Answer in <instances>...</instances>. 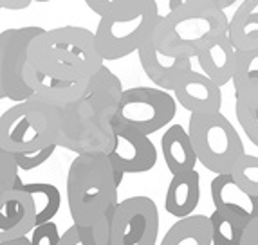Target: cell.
Returning <instances> with one entry per match:
<instances>
[{
  "label": "cell",
  "mask_w": 258,
  "mask_h": 245,
  "mask_svg": "<svg viewBox=\"0 0 258 245\" xmlns=\"http://www.w3.org/2000/svg\"><path fill=\"white\" fill-rule=\"evenodd\" d=\"M101 65L92 31L63 26L43 29L29 43L24 77L36 98L58 107L82 98Z\"/></svg>",
  "instance_id": "1"
},
{
  "label": "cell",
  "mask_w": 258,
  "mask_h": 245,
  "mask_svg": "<svg viewBox=\"0 0 258 245\" xmlns=\"http://www.w3.org/2000/svg\"><path fill=\"white\" fill-rule=\"evenodd\" d=\"M226 29L228 17L222 9L201 2H184L159 18L152 36L164 54L191 60L208 45L226 36Z\"/></svg>",
  "instance_id": "2"
},
{
  "label": "cell",
  "mask_w": 258,
  "mask_h": 245,
  "mask_svg": "<svg viewBox=\"0 0 258 245\" xmlns=\"http://www.w3.org/2000/svg\"><path fill=\"white\" fill-rule=\"evenodd\" d=\"M159 18L155 0H110L92 33L101 60H121L136 52Z\"/></svg>",
  "instance_id": "3"
},
{
  "label": "cell",
  "mask_w": 258,
  "mask_h": 245,
  "mask_svg": "<svg viewBox=\"0 0 258 245\" xmlns=\"http://www.w3.org/2000/svg\"><path fill=\"white\" fill-rule=\"evenodd\" d=\"M117 186L107 153H80L67 173V204L74 225H87L116 206Z\"/></svg>",
  "instance_id": "4"
},
{
  "label": "cell",
  "mask_w": 258,
  "mask_h": 245,
  "mask_svg": "<svg viewBox=\"0 0 258 245\" xmlns=\"http://www.w3.org/2000/svg\"><path fill=\"white\" fill-rule=\"evenodd\" d=\"M56 107L31 96L0 116V150L9 155L29 153L56 144Z\"/></svg>",
  "instance_id": "5"
},
{
  "label": "cell",
  "mask_w": 258,
  "mask_h": 245,
  "mask_svg": "<svg viewBox=\"0 0 258 245\" xmlns=\"http://www.w3.org/2000/svg\"><path fill=\"white\" fill-rule=\"evenodd\" d=\"M188 137L194 146L197 162L215 175L229 173L244 151V142L222 112L191 114Z\"/></svg>",
  "instance_id": "6"
},
{
  "label": "cell",
  "mask_w": 258,
  "mask_h": 245,
  "mask_svg": "<svg viewBox=\"0 0 258 245\" xmlns=\"http://www.w3.org/2000/svg\"><path fill=\"white\" fill-rule=\"evenodd\" d=\"M56 107V105H54ZM56 146L80 153H108L112 148V121L105 119L85 98L58 105Z\"/></svg>",
  "instance_id": "7"
},
{
  "label": "cell",
  "mask_w": 258,
  "mask_h": 245,
  "mask_svg": "<svg viewBox=\"0 0 258 245\" xmlns=\"http://www.w3.org/2000/svg\"><path fill=\"white\" fill-rule=\"evenodd\" d=\"M175 99L166 91L150 87H134L121 92L112 121L139 133L150 135L170 125V121L175 117Z\"/></svg>",
  "instance_id": "8"
},
{
  "label": "cell",
  "mask_w": 258,
  "mask_h": 245,
  "mask_svg": "<svg viewBox=\"0 0 258 245\" xmlns=\"http://www.w3.org/2000/svg\"><path fill=\"white\" fill-rule=\"evenodd\" d=\"M159 213L150 197H130L114 207L112 245H157Z\"/></svg>",
  "instance_id": "9"
},
{
  "label": "cell",
  "mask_w": 258,
  "mask_h": 245,
  "mask_svg": "<svg viewBox=\"0 0 258 245\" xmlns=\"http://www.w3.org/2000/svg\"><path fill=\"white\" fill-rule=\"evenodd\" d=\"M42 27H13L0 33V85L6 99L20 103L31 98L33 91L26 83V56L29 43L42 33Z\"/></svg>",
  "instance_id": "10"
},
{
  "label": "cell",
  "mask_w": 258,
  "mask_h": 245,
  "mask_svg": "<svg viewBox=\"0 0 258 245\" xmlns=\"http://www.w3.org/2000/svg\"><path fill=\"white\" fill-rule=\"evenodd\" d=\"M112 148L107 153L112 168L121 173L150 172L157 162V150L148 135L112 121Z\"/></svg>",
  "instance_id": "11"
},
{
  "label": "cell",
  "mask_w": 258,
  "mask_h": 245,
  "mask_svg": "<svg viewBox=\"0 0 258 245\" xmlns=\"http://www.w3.org/2000/svg\"><path fill=\"white\" fill-rule=\"evenodd\" d=\"M138 56L148 79L159 87L161 91L166 92L173 91L177 81L188 70H191V60L189 58L168 56L163 51H159V47L154 42L152 33L138 47Z\"/></svg>",
  "instance_id": "12"
},
{
  "label": "cell",
  "mask_w": 258,
  "mask_h": 245,
  "mask_svg": "<svg viewBox=\"0 0 258 245\" xmlns=\"http://www.w3.org/2000/svg\"><path fill=\"white\" fill-rule=\"evenodd\" d=\"M175 101L189 114H211L220 112L222 107V92L210 77L204 74L195 72L194 69L188 70L184 76L177 81Z\"/></svg>",
  "instance_id": "13"
},
{
  "label": "cell",
  "mask_w": 258,
  "mask_h": 245,
  "mask_svg": "<svg viewBox=\"0 0 258 245\" xmlns=\"http://www.w3.org/2000/svg\"><path fill=\"white\" fill-rule=\"evenodd\" d=\"M35 229V209L29 195L9 189L0 198V243L27 236Z\"/></svg>",
  "instance_id": "14"
},
{
  "label": "cell",
  "mask_w": 258,
  "mask_h": 245,
  "mask_svg": "<svg viewBox=\"0 0 258 245\" xmlns=\"http://www.w3.org/2000/svg\"><path fill=\"white\" fill-rule=\"evenodd\" d=\"M211 200L215 209L231 211L247 222L258 218V197H249L242 191L229 173L217 175L211 181Z\"/></svg>",
  "instance_id": "15"
},
{
  "label": "cell",
  "mask_w": 258,
  "mask_h": 245,
  "mask_svg": "<svg viewBox=\"0 0 258 245\" xmlns=\"http://www.w3.org/2000/svg\"><path fill=\"white\" fill-rule=\"evenodd\" d=\"M201 200V175L197 170L177 173L168 184L164 207L172 216L184 218L194 215Z\"/></svg>",
  "instance_id": "16"
},
{
  "label": "cell",
  "mask_w": 258,
  "mask_h": 245,
  "mask_svg": "<svg viewBox=\"0 0 258 245\" xmlns=\"http://www.w3.org/2000/svg\"><path fill=\"white\" fill-rule=\"evenodd\" d=\"M123 87L117 79L116 74H112L110 69L101 65L96 74L91 77V81L87 85V91L83 92V98L98 110L105 119L112 121L116 114L117 103H119Z\"/></svg>",
  "instance_id": "17"
},
{
  "label": "cell",
  "mask_w": 258,
  "mask_h": 245,
  "mask_svg": "<svg viewBox=\"0 0 258 245\" xmlns=\"http://www.w3.org/2000/svg\"><path fill=\"white\" fill-rule=\"evenodd\" d=\"M226 38L235 51H258V0H244L228 20Z\"/></svg>",
  "instance_id": "18"
},
{
  "label": "cell",
  "mask_w": 258,
  "mask_h": 245,
  "mask_svg": "<svg viewBox=\"0 0 258 245\" xmlns=\"http://www.w3.org/2000/svg\"><path fill=\"white\" fill-rule=\"evenodd\" d=\"M195 58H197L204 76L210 77L217 87H224L226 83L231 81L235 49L226 36L208 45L206 49H203Z\"/></svg>",
  "instance_id": "19"
},
{
  "label": "cell",
  "mask_w": 258,
  "mask_h": 245,
  "mask_svg": "<svg viewBox=\"0 0 258 245\" xmlns=\"http://www.w3.org/2000/svg\"><path fill=\"white\" fill-rule=\"evenodd\" d=\"M161 150H163L166 168L170 170L172 175L195 170L197 157L189 142L188 132L181 125H172L164 132L161 139Z\"/></svg>",
  "instance_id": "20"
},
{
  "label": "cell",
  "mask_w": 258,
  "mask_h": 245,
  "mask_svg": "<svg viewBox=\"0 0 258 245\" xmlns=\"http://www.w3.org/2000/svg\"><path fill=\"white\" fill-rule=\"evenodd\" d=\"M159 245H211L210 218L204 215H189L168 229Z\"/></svg>",
  "instance_id": "21"
},
{
  "label": "cell",
  "mask_w": 258,
  "mask_h": 245,
  "mask_svg": "<svg viewBox=\"0 0 258 245\" xmlns=\"http://www.w3.org/2000/svg\"><path fill=\"white\" fill-rule=\"evenodd\" d=\"M231 81L237 99H258V51H235Z\"/></svg>",
  "instance_id": "22"
},
{
  "label": "cell",
  "mask_w": 258,
  "mask_h": 245,
  "mask_svg": "<svg viewBox=\"0 0 258 245\" xmlns=\"http://www.w3.org/2000/svg\"><path fill=\"white\" fill-rule=\"evenodd\" d=\"M22 191L29 195L33 209H35V225L51 222L60 211L61 193L54 184L47 182H33V184H22Z\"/></svg>",
  "instance_id": "23"
},
{
  "label": "cell",
  "mask_w": 258,
  "mask_h": 245,
  "mask_svg": "<svg viewBox=\"0 0 258 245\" xmlns=\"http://www.w3.org/2000/svg\"><path fill=\"white\" fill-rule=\"evenodd\" d=\"M208 218L211 225V245H238L247 220L224 209H215Z\"/></svg>",
  "instance_id": "24"
},
{
  "label": "cell",
  "mask_w": 258,
  "mask_h": 245,
  "mask_svg": "<svg viewBox=\"0 0 258 245\" xmlns=\"http://www.w3.org/2000/svg\"><path fill=\"white\" fill-rule=\"evenodd\" d=\"M235 184L249 197H258V157L242 153L229 172Z\"/></svg>",
  "instance_id": "25"
},
{
  "label": "cell",
  "mask_w": 258,
  "mask_h": 245,
  "mask_svg": "<svg viewBox=\"0 0 258 245\" xmlns=\"http://www.w3.org/2000/svg\"><path fill=\"white\" fill-rule=\"evenodd\" d=\"M116 207V206H114ZM114 207L108 209L105 215L96 218L94 222L87 225H78V232L82 238L83 245H112L110 241V225H112V213Z\"/></svg>",
  "instance_id": "26"
},
{
  "label": "cell",
  "mask_w": 258,
  "mask_h": 245,
  "mask_svg": "<svg viewBox=\"0 0 258 245\" xmlns=\"http://www.w3.org/2000/svg\"><path fill=\"white\" fill-rule=\"evenodd\" d=\"M235 114L242 130L254 146L258 144V99H237Z\"/></svg>",
  "instance_id": "27"
},
{
  "label": "cell",
  "mask_w": 258,
  "mask_h": 245,
  "mask_svg": "<svg viewBox=\"0 0 258 245\" xmlns=\"http://www.w3.org/2000/svg\"><path fill=\"white\" fill-rule=\"evenodd\" d=\"M56 148H58L56 144H49V146L42 148V150L29 151V153H15V155H11V159L17 164L18 170L31 172V170L42 166L43 162H47V160L51 159V155L54 153Z\"/></svg>",
  "instance_id": "28"
},
{
  "label": "cell",
  "mask_w": 258,
  "mask_h": 245,
  "mask_svg": "<svg viewBox=\"0 0 258 245\" xmlns=\"http://www.w3.org/2000/svg\"><path fill=\"white\" fill-rule=\"evenodd\" d=\"M17 177L18 168L11 159V155L6 153V151H0V198L4 197L9 189H13Z\"/></svg>",
  "instance_id": "29"
},
{
  "label": "cell",
  "mask_w": 258,
  "mask_h": 245,
  "mask_svg": "<svg viewBox=\"0 0 258 245\" xmlns=\"http://www.w3.org/2000/svg\"><path fill=\"white\" fill-rule=\"evenodd\" d=\"M33 236L29 240V245H58L60 240V232H58V225L54 222H45V224L35 225L33 229Z\"/></svg>",
  "instance_id": "30"
},
{
  "label": "cell",
  "mask_w": 258,
  "mask_h": 245,
  "mask_svg": "<svg viewBox=\"0 0 258 245\" xmlns=\"http://www.w3.org/2000/svg\"><path fill=\"white\" fill-rule=\"evenodd\" d=\"M238 245H258V218H251L245 224Z\"/></svg>",
  "instance_id": "31"
},
{
  "label": "cell",
  "mask_w": 258,
  "mask_h": 245,
  "mask_svg": "<svg viewBox=\"0 0 258 245\" xmlns=\"http://www.w3.org/2000/svg\"><path fill=\"white\" fill-rule=\"evenodd\" d=\"M58 245H83L82 238H80V232H78V225L73 224L63 234H60Z\"/></svg>",
  "instance_id": "32"
},
{
  "label": "cell",
  "mask_w": 258,
  "mask_h": 245,
  "mask_svg": "<svg viewBox=\"0 0 258 245\" xmlns=\"http://www.w3.org/2000/svg\"><path fill=\"white\" fill-rule=\"evenodd\" d=\"M33 4V0H0V9H26Z\"/></svg>",
  "instance_id": "33"
},
{
  "label": "cell",
  "mask_w": 258,
  "mask_h": 245,
  "mask_svg": "<svg viewBox=\"0 0 258 245\" xmlns=\"http://www.w3.org/2000/svg\"><path fill=\"white\" fill-rule=\"evenodd\" d=\"M87 8L91 9V11H94L98 17H101V15L105 13V9L108 8V4H110V0H85Z\"/></svg>",
  "instance_id": "34"
},
{
  "label": "cell",
  "mask_w": 258,
  "mask_h": 245,
  "mask_svg": "<svg viewBox=\"0 0 258 245\" xmlns=\"http://www.w3.org/2000/svg\"><path fill=\"white\" fill-rule=\"evenodd\" d=\"M184 2H201V4H210V6H215V8L222 9L226 11L228 8H231L237 0H184Z\"/></svg>",
  "instance_id": "35"
},
{
  "label": "cell",
  "mask_w": 258,
  "mask_h": 245,
  "mask_svg": "<svg viewBox=\"0 0 258 245\" xmlns=\"http://www.w3.org/2000/svg\"><path fill=\"white\" fill-rule=\"evenodd\" d=\"M0 245H29V240H27V236H24V238H17V240H11V241H2Z\"/></svg>",
  "instance_id": "36"
},
{
  "label": "cell",
  "mask_w": 258,
  "mask_h": 245,
  "mask_svg": "<svg viewBox=\"0 0 258 245\" xmlns=\"http://www.w3.org/2000/svg\"><path fill=\"white\" fill-rule=\"evenodd\" d=\"M182 4H184V0H168V8H170V11H173V9H177Z\"/></svg>",
  "instance_id": "37"
},
{
  "label": "cell",
  "mask_w": 258,
  "mask_h": 245,
  "mask_svg": "<svg viewBox=\"0 0 258 245\" xmlns=\"http://www.w3.org/2000/svg\"><path fill=\"white\" fill-rule=\"evenodd\" d=\"M0 99H6V96H4V91H2V85H0Z\"/></svg>",
  "instance_id": "38"
},
{
  "label": "cell",
  "mask_w": 258,
  "mask_h": 245,
  "mask_svg": "<svg viewBox=\"0 0 258 245\" xmlns=\"http://www.w3.org/2000/svg\"><path fill=\"white\" fill-rule=\"evenodd\" d=\"M33 2H51V0H33Z\"/></svg>",
  "instance_id": "39"
}]
</instances>
